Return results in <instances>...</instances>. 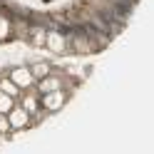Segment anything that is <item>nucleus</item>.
Instances as JSON below:
<instances>
[{"mask_svg":"<svg viewBox=\"0 0 154 154\" xmlns=\"http://www.w3.org/2000/svg\"><path fill=\"white\" fill-rule=\"evenodd\" d=\"M65 100H67V94H65V90H52V92H45L42 94V107L45 109H60L62 104H65Z\"/></svg>","mask_w":154,"mask_h":154,"instance_id":"f257e3e1","label":"nucleus"},{"mask_svg":"<svg viewBox=\"0 0 154 154\" xmlns=\"http://www.w3.org/2000/svg\"><path fill=\"white\" fill-rule=\"evenodd\" d=\"M8 122H10V127L23 129L25 124H30V112H25L23 107H15V109L8 112Z\"/></svg>","mask_w":154,"mask_h":154,"instance_id":"f03ea898","label":"nucleus"},{"mask_svg":"<svg viewBox=\"0 0 154 154\" xmlns=\"http://www.w3.org/2000/svg\"><path fill=\"white\" fill-rule=\"evenodd\" d=\"M10 80H13L17 87L23 90V87H30V85L35 82V77L30 75V70H27V67H17V70H13V72H10Z\"/></svg>","mask_w":154,"mask_h":154,"instance_id":"7ed1b4c3","label":"nucleus"},{"mask_svg":"<svg viewBox=\"0 0 154 154\" xmlns=\"http://www.w3.org/2000/svg\"><path fill=\"white\" fill-rule=\"evenodd\" d=\"M52 90H62V75L60 72H50V75H45L42 80H40V92H52Z\"/></svg>","mask_w":154,"mask_h":154,"instance_id":"20e7f679","label":"nucleus"},{"mask_svg":"<svg viewBox=\"0 0 154 154\" xmlns=\"http://www.w3.org/2000/svg\"><path fill=\"white\" fill-rule=\"evenodd\" d=\"M50 72H52V70H50V65H47V62H37V65L30 67V75L35 77V80H42V77L50 75Z\"/></svg>","mask_w":154,"mask_h":154,"instance_id":"39448f33","label":"nucleus"},{"mask_svg":"<svg viewBox=\"0 0 154 154\" xmlns=\"http://www.w3.org/2000/svg\"><path fill=\"white\" fill-rule=\"evenodd\" d=\"M0 90L5 94H10V97H17V94H20V87H17L13 80H0Z\"/></svg>","mask_w":154,"mask_h":154,"instance_id":"423d86ee","label":"nucleus"},{"mask_svg":"<svg viewBox=\"0 0 154 154\" xmlns=\"http://www.w3.org/2000/svg\"><path fill=\"white\" fill-rule=\"evenodd\" d=\"M37 104H40V102H37L35 94H25V97H23V109H25V112L35 114V112H37Z\"/></svg>","mask_w":154,"mask_h":154,"instance_id":"0eeeda50","label":"nucleus"},{"mask_svg":"<svg viewBox=\"0 0 154 154\" xmlns=\"http://www.w3.org/2000/svg\"><path fill=\"white\" fill-rule=\"evenodd\" d=\"M10 109H13V97L0 90V114H8Z\"/></svg>","mask_w":154,"mask_h":154,"instance_id":"6e6552de","label":"nucleus"},{"mask_svg":"<svg viewBox=\"0 0 154 154\" xmlns=\"http://www.w3.org/2000/svg\"><path fill=\"white\" fill-rule=\"evenodd\" d=\"M8 132H10V122H8V117L0 114V134H8Z\"/></svg>","mask_w":154,"mask_h":154,"instance_id":"1a4fd4ad","label":"nucleus"}]
</instances>
